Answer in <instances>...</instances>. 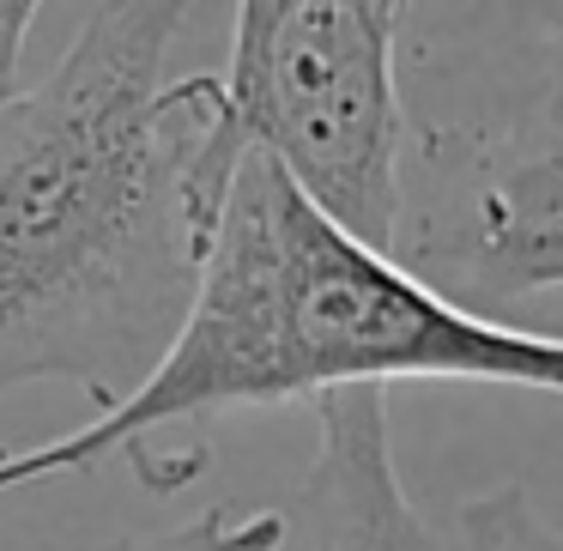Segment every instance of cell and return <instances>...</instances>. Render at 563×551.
<instances>
[{"label":"cell","mask_w":563,"mask_h":551,"mask_svg":"<svg viewBox=\"0 0 563 551\" xmlns=\"http://www.w3.org/2000/svg\"><path fill=\"white\" fill-rule=\"evenodd\" d=\"M527 86L406 115L394 261L442 304L509 321L563 291V7H515Z\"/></svg>","instance_id":"3957f363"},{"label":"cell","mask_w":563,"mask_h":551,"mask_svg":"<svg viewBox=\"0 0 563 551\" xmlns=\"http://www.w3.org/2000/svg\"><path fill=\"white\" fill-rule=\"evenodd\" d=\"M195 7H79L62 62L0 103V394L74 382L115 412L195 304L243 152L219 79L170 74Z\"/></svg>","instance_id":"6da1fadb"},{"label":"cell","mask_w":563,"mask_h":551,"mask_svg":"<svg viewBox=\"0 0 563 551\" xmlns=\"http://www.w3.org/2000/svg\"><path fill=\"white\" fill-rule=\"evenodd\" d=\"M400 0H243L219 79V128L309 207L394 255L406 158Z\"/></svg>","instance_id":"277c9868"},{"label":"cell","mask_w":563,"mask_h":551,"mask_svg":"<svg viewBox=\"0 0 563 551\" xmlns=\"http://www.w3.org/2000/svg\"><path fill=\"white\" fill-rule=\"evenodd\" d=\"M449 551H563V527L521 485H497L454 509Z\"/></svg>","instance_id":"8992f818"},{"label":"cell","mask_w":563,"mask_h":551,"mask_svg":"<svg viewBox=\"0 0 563 551\" xmlns=\"http://www.w3.org/2000/svg\"><path fill=\"white\" fill-rule=\"evenodd\" d=\"M285 527L291 521L279 509H207L195 521L158 527V533H128L103 551H279Z\"/></svg>","instance_id":"52a82bcc"},{"label":"cell","mask_w":563,"mask_h":551,"mask_svg":"<svg viewBox=\"0 0 563 551\" xmlns=\"http://www.w3.org/2000/svg\"><path fill=\"white\" fill-rule=\"evenodd\" d=\"M297 527L309 533V551H449L400 485L382 388L316 400V454L297 485Z\"/></svg>","instance_id":"5b68a950"},{"label":"cell","mask_w":563,"mask_h":551,"mask_svg":"<svg viewBox=\"0 0 563 551\" xmlns=\"http://www.w3.org/2000/svg\"><path fill=\"white\" fill-rule=\"evenodd\" d=\"M388 382H497L563 394V340L442 304L394 255L328 224L249 152L219 207L183 333L115 412L0 454V497L62 473L146 454L170 425L236 406H316Z\"/></svg>","instance_id":"7a4b0ae2"},{"label":"cell","mask_w":563,"mask_h":551,"mask_svg":"<svg viewBox=\"0 0 563 551\" xmlns=\"http://www.w3.org/2000/svg\"><path fill=\"white\" fill-rule=\"evenodd\" d=\"M37 13L43 7H31V0H7L0 7V103H13V91H19V49H25Z\"/></svg>","instance_id":"ba28073f"}]
</instances>
